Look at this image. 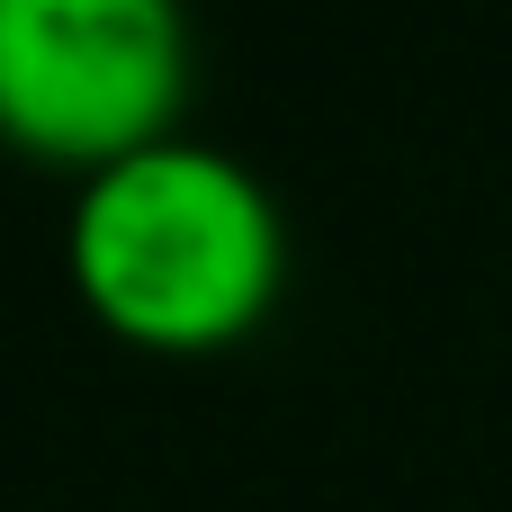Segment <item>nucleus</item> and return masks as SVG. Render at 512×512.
<instances>
[{
	"instance_id": "1",
	"label": "nucleus",
	"mask_w": 512,
	"mask_h": 512,
	"mask_svg": "<svg viewBox=\"0 0 512 512\" xmlns=\"http://www.w3.org/2000/svg\"><path fill=\"white\" fill-rule=\"evenodd\" d=\"M63 270L81 306L144 351L243 342L288 288V207L216 135H162L72 189Z\"/></svg>"
},
{
	"instance_id": "2",
	"label": "nucleus",
	"mask_w": 512,
	"mask_h": 512,
	"mask_svg": "<svg viewBox=\"0 0 512 512\" xmlns=\"http://www.w3.org/2000/svg\"><path fill=\"white\" fill-rule=\"evenodd\" d=\"M189 108L180 0H0V144L54 171H108Z\"/></svg>"
}]
</instances>
